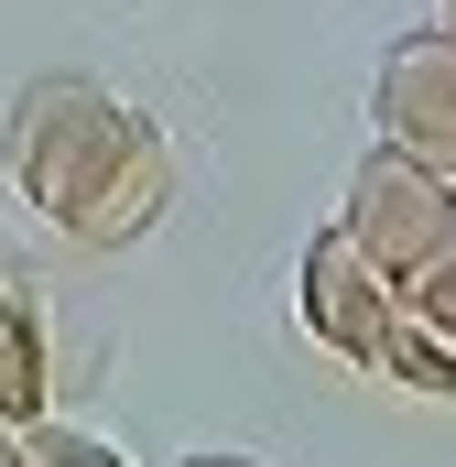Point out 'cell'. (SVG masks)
Masks as SVG:
<instances>
[{
    "label": "cell",
    "mask_w": 456,
    "mask_h": 467,
    "mask_svg": "<svg viewBox=\"0 0 456 467\" xmlns=\"http://www.w3.org/2000/svg\"><path fill=\"white\" fill-rule=\"evenodd\" d=\"M152 119L130 109L119 88H98V77H33L11 109H0V174L55 218V229H77L88 207H98V185H109L119 163H130V141H141Z\"/></svg>",
    "instance_id": "cell-1"
},
{
    "label": "cell",
    "mask_w": 456,
    "mask_h": 467,
    "mask_svg": "<svg viewBox=\"0 0 456 467\" xmlns=\"http://www.w3.org/2000/svg\"><path fill=\"white\" fill-rule=\"evenodd\" d=\"M337 229L413 294V283H435L456 261V174H435V163H413V152H391V141H369V163L347 174V207Z\"/></svg>",
    "instance_id": "cell-2"
},
{
    "label": "cell",
    "mask_w": 456,
    "mask_h": 467,
    "mask_svg": "<svg viewBox=\"0 0 456 467\" xmlns=\"http://www.w3.org/2000/svg\"><path fill=\"white\" fill-rule=\"evenodd\" d=\"M369 119L391 152L456 174V22H424L380 55V88H369Z\"/></svg>",
    "instance_id": "cell-4"
},
{
    "label": "cell",
    "mask_w": 456,
    "mask_h": 467,
    "mask_svg": "<svg viewBox=\"0 0 456 467\" xmlns=\"http://www.w3.org/2000/svg\"><path fill=\"white\" fill-rule=\"evenodd\" d=\"M446 22H456V0H446Z\"/></svg>",
    "instance_id": "cell-11"
},
{
    "label": "cell",
    "mask_w": 456,
    "mask_h": 467,
    "mask_svg": "<svg viewBox=\"0 0 456 467\" xmlns=\"http://www.w3.org/2000/svg\"><path fill=\"white\" fill-rule=\"evenodd\" d=\"M11 435H22L33 467H130L109 435H77V424H55V413H33V424H11Z\"/></svg>",
    "instance_id": "cell-8"
},
{
    "label": "cell",
    "mask_w": 456,
    "mask_h": 467,
    "mask_svg": "<svg viewBox=\"0 0 456 467\" xmlns=\"http://www.w3.org/2000/svg\"><path fill=\"white\" fill-rule=\"evenodd\" d=\"M294 316H305V337L326 358L380 369V337H391V316H402V283H391L347 229H316L305 239V272H294Z\"/></svg>",
    "instance_id": "cell-3"
},
{
    "label": "cell",
    "mask_w": 456,
    "mask_h": 467,
    "mask_svg": "<svg viewBox=\"0 0 456 467\" xmlns=\"http://www.w3.org/2000/svg\"><path fill=\"white\" fill-rule=\"evenodd\" d=\"M55 402V327H44V272L22 239H0V424H33Z\"/></svg>",
    "instance_id": "cell-5"
},
{
    "label": "cell",
    "mask_w": 456,
    "mask_h": 467,
    "mask_svg": "<svg viewBox=\"0 0 456 467\" xmlns=\"http://www.w3.org/2000/svg\"><path fill=\"white\" fill-rule=\"evenodd\" d=\"M380 380H402V391H424V402H456V337L435 316H391V337H380Z\"/></svg>",
    "instance_id": "cell-7"
},
{
    "label": "cell",
    "mask_w": 456,
    "mask_h": 467,
    "mask_svg": "<svg viewBox=\"0 0 456 467\" xmlns=\"http://www.w3.org/2000/svg\"><path fill=\"white\" fill-rule=\"evenodd\" d=\"M163 207H174V141H163V130H141V141H130V163L98 185V207H88L66 239H88V250H130V239H152Z\"/></svg>",
    "instance_id": "cell-6"
},
{
    "label": "cell",
    "mask_w": 456,
    "mask_h": 467,
    "mask_svg": "<svg viewBox=\"0 0 456 467\" xmlns=\"http://www.w3.org/2000/svg\"><path fill=\"white\" fill-rule=\"evenodd\" d=\"M185 467H261V457H185Z\"/></svg>",
    "instance_id": "cell-10"
},
{
    "label": "cell",
    "mask_w": 456,
    "mask_h": 467,
    "mask_svg": "<svg viewBox=\"0 0 456 467\" xmlns=\"http://www.w3.org/2000/svg\"><path fill=\"white\" fill-rule=\"evenodd\" d=\"M0 467H33V457H22V435H11V424H0Z\"/></svg>",
    "instance_id": "cell-9"
}]
</instances>
